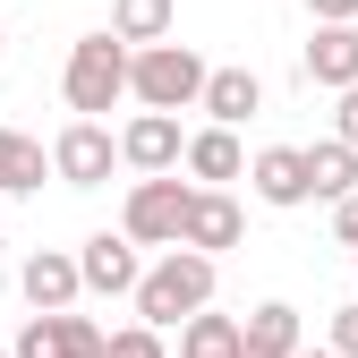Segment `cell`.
I'll list each match as a JSON object with an SVG mask.
<instances>
[{
  "mask_svg": "<svg viewBox=\"0 0 358 358\" xmlns=\"http://www.w3.org/2000/svg\"><path fill=\"white\" fill-rule=\"evenodd\" d=\"M9 350H17V358H94V350H103V324L77 316V307H34L26 333H17Z\"/></svg>",
  "mask_w": 358,
  "mask_h": 358,
  "instance_id": "cell-6",
  "label": "cell"
},
{
  "mask_svg": "<svg viewBox=\"0 0 358 358\" xmlns=\"http://www.w3.org/2000/svg\"><path fill=\"white\" fill-rule=\"evenodd\" d=\"M307 179H316V196H350V188H358V145H350V137L307 145Z\"/></svg>",
  "mask_w": 358,
  "mask_h": 358,
  "instance_id": "cell-19",
  "label": "cell"
},
{
  "mask_svg": "<svg viewBox=\"0 0 358 358\" xmlns=\"http://www.w3.org/2000/svg\"><path fill=\"white\" fill-rule=\"evenodd\" d=\"M307 341H299V307L290 299H264L256 316L239 324V358H299Z\"/></svg>",
  "mask_w": 358,
  "mask_h": 358,
  "instance_id": "cell-13",
  "label": "cell"
},
{
  "mask_svg": "<svg viewBox=\"0 0 358 358\" xmlns=\"http://www.w3.org/2000/svg\"><path fill=\"white\" fill-rule=\"evenodd\" d=\"M179 358H239V316H213V307H196V316L179 324Z\"/></svg>",
  "mask_w": 358,
  "mask_h": 358,
  "instance_id": "cell-18",
  "label": "cell"
},
{
  "mask_svg": "<svg viewBox=\"0 0 358 358\" xmlns=\"http://www.w3.org/2000/svg\"><path fill=\"white\" fill-rule=\"evenodd\" d=\"M128 69H137V43L120 34H77L69 43V69H60V94L77 120H103L120 94H128Z\"/></svg>",
  "mask_w": 358,
  "mask_h": 358,
  "instance_id": "cell-2",
  "label": "cell"
},
{
  "mask_svg": "<svg viewBox=\"0 0 358 358\" xmlns=\"http://www.w3.org/2000/svg\"><path fill=\"white\" fill-rule=\"evenodd\" d=\"M333 137L358 145V85H341V111H333Z\"/></svg>",
  "mask_w": 358,
  "mask_h": 358,
  "instance_id": "cell-24",
  "label": "cell"
},
{
  "mask_svg": "<svg viewBox=\"0 0 358 358\" xmlns=\"http://www.w3.org/2000/svg\"><path fill=\"white\" fill-rule=\"evenodd\" d=\"M179 26V0H111V34L120 43H162Z\"/></svg>",
  "mask_w": 358,
  "mask_h": 358,
  "instance_id": "cell-17",
  "label": "cell"
},
{
  "mask_svg": "<svg viewBox=\"0 0 358 358\" xmlns=\"http://www.w3.org/2000/svg\"><path fill=\"white\" fill-rule=\"evenodd\" d=\"M333 350H341V358H358V299H350V307H333Z\"/></svg>",
  "mask_w": 358,
  "mask_h": 358,
  "instance_id": "cell-22",
  "label": "cell"
},
{
  "mask_svg": "<svg viewBox=\"0 0 358 358\" xmlns=\"http://www.w3.org/2000/svg\"><path fill=\"white\" fill-rule=\"evenodd\" d=\"M94 358H162V324H145V316H137V324H120V333H103Z\"/></svg>",
  "mask_w": 358,
  "mask_h": 358,
  "instance_id": "cell-20",
  "label": "cell"
},
{
  "mask_svg": "<svg viewBox=\"0 0 358 358\" xmlns=\"http://www.w3.org/2000/svg\"><path fill=\"white\" fill-rule=\"evenodd\" d=\"M239 231H248L239 196H231V188H196V205H188V248L222 256V248H239Z\"/></svg>",
  "mask_w": 358,
  "mask_h": 358,
  "instance_id": "cell-12",
  "label": "cell"
},
{
  "mask_svg": "<svg viewBox=\"0 0 358 358\" xmlns=\"http://www.w3.org/2000/svg\"><path fill=\"white\" fill-rule=\"evenodd\" d=\"M307 85H324V94H341V85H358V17L350 26H316V43L299 52Z\"/></svg>",
  "mask_w": 358,
  "mask_h": 358,
  "instance_id": "cell-11",
  "label": "cell"
},
{
  "mask_svg": "<svg viewBox=\"0 0 358 358\" xmlns=\"http://www.w3.org/2000/svg\"><path fill=\"white\" fill-rule=\"evenodd\" d=\"M77 264H85V290H94V299H137V282H145L128 231H94V239L77 248Z\"/></svg>",
  "mask_w": 358,
  "mask_h": 358,
  "instance_id": "cell-7",
  "label": "cell"
},
{
  "mask_svg": "<svg viewBox=\"0 0 358 358\" xmlns=\"http://www.w3.org/2000/svg\"><path fill=\"white\" fill-rule=\"evenodd\" d=\"M111 162H128V154H120V137L103 120H69L52 137V179H69V188H103Z\"/></svg>",
  "mask_w": 358,
  "mask_h": 358,
  "instance_id": "cell-5",
  "label": "cell"
},
{
  "mask_svg": "<svg viewBox=\"0 0 358 358\" xmlns=\"http://www.w3.org/2000/svg\"><path fill=\"white\" fill-rule=\"evenodd\" d=\"M333 239H341V248H358V188H350V196H333Z\"/></svg>",
  "mask_w": 358,
  "mask_h": 358,
  "instance_id": "cell-21",
  "label": "cell"
},
{
  "mask_svg": "<svg viewBox=\"0 0 358 358\" xmlns=\"http://www.w3.org/2000/svg\"><path fill=\"white\" fill-rule=\"evenodd\" d=\"M307 17H316V26H350V17H358V0H307Z\"/></svg>",
  "mask_w": 358,
  "mask_h": 358,
  "instance_id": "cell-23",
  "label": "cell"
},
{
  "mask_svg": "<svg viewBox=\"0 0 358 358\" xmlns=\"http://www.w3.org/2000/svg\"><path fill=\"white\" fill-rule=\"evenodd\" d=\"M196 307H213V256L179 239V248H162V264H145V282H137V316L171 333V324H188Z\"/></svg>",
  "mask_w": 358,
  "mask_h": 358,
  "instance_id": "cell-1",
  "label": "cell"
},
{
  "mask_svg": "<svg viewBox=\"0 0 358 358\" xmlns=\"http://www.w3.org/2000/svg\"><path fill=\"white\" fill-rule=\"evenodd\" d=\"M120 154H128V171H179V162H188L179 111H137V120L120 128Z\"/></svg>",
  "mask_w": 358,
  "mask_h": 358,
  "instance_id": "cell-8",
  "label": "cell"
},
{
  "mask_svg": "<svg viewBox=\"0 0 358 358\" xmlns=\"http://www.w3.org/2000/svg\"><path fill=\"white\" fill-rule=\"evenodd\" d=\"M205 120H222V128H239V120H256L264 111V77L256 69H213L205 77V103H196Z\"/></svg>",
  "mask_w": 358,
  "mask_h": 358,
  "instance_id": "cell-14",
  "label": "cell"
},
{
  "mask_svg": "<svg viewBox=\"0 0 358 358\" xmlns=\"http://www.w3.org/2000/svg\"><path fill=\"white\" fill-rule=\"evenodd\" d=\"M188 179H205V188H222V179H248V154H239V128H196L188 137Z\"/></svg>",
  "mask_w": 358,
  "mask_h": 358,
  "instance_id": "cell-15",
  "label": "cell"
},
{
  "mask_svg": "<svg viewBox=\"0 0 358 358\" xmlns=\"http://www.w3.org/2000/svg\"><path fill=\"white\" fill-rule=\"evenodd\" d=\"M17 290H26V307H77L85 299V264L69 248H34L17 264Z\"/></svg>",
  "mask_w": 358,
  "mask_h": 358,
  "instance_id": "cell-9",
  "label": "cell"
},
{
  "mask_svg": "<svg viewBox=\"0 0 358 358\" xmlns=\"http://www.w3.org/2000/svg\"><path fill=\"white\" fill-rule=\"evenodd\" d=\"M43 171H52V154H43L34 137H17V128H0V188H9V196H34Z\"/></svg>",
  "mask_w": 358,
  "mask_h": 358,
  "instance_id": "cell-16",
  "label": "cell"
},
{
  "mask_svg": "<svg viewBox=\"0 0 358 358\" xmlns=\"http://www.w3.org/2000/svg\"><path fill=\"white\" fill-rule=\"evenodd\" d=\"M248 188L264 196V205H307V196H316V179H307V145H264L256 162H248Z\"/></svg>",
  "mask_w": 358,
  "mask_h": 358,
  "instance_id": "cell-10",
  "label": "cell"
},
{
  "mask_svg": "<svg viewBox=\"0 0 358 358\" xmlns=\"http://www.w3.org/2000/svg\"><path fill=\"white\" fill-rule=\"evenodd\" d=\"M205 77H213V69L188 52V43H171V34H162V43H137L128 94H137L145 111H196V103H205Z\"/></svg>",
  "mask_w": 358,
  "mask_h": 358,
  "instance_id": "cell-3",
  "label": "cell"
},
{
  "mask_svg": "<svg viewBox=\"0 0 358 358\" xmlns=\"http://www.w3.org/2000/svg\"><path fill=\"white\" fill-rule=\"evenodd\" d=\"M188 205H196V188L179 171H145L137 188H128V205H120V231L137 248H179L188 239Z\"/></svg>",
  "mask_w": 358,
  "mask_h": 358,
  "instance_id": "cell-4",
  "label": "cell"
},
{
  "mask_svg": "<svg viewBox=\"0 0 358 358\" xmlns=\"http://www.w3.org/2000/svg\"><path fill=\"white\" fill-rule=\"evenodd\" d=\"M350 256H358V248H350Z\"/></svg>",
  "mask_w": 358,
  "mask_h": 358,
  "instance_id": "cell-27",
  "label": "cell"
},
{
  "mask_svg": "<svg viewBox=\"0 0 358 358\" xmlns=\"http://www.w3.org/2000/svg\"><path fill=\"white\" fill-rule=\"evenodd\" d=\"M299 358H341V350H333V341H324V350H299Z\"/></svg>",
  "mask_w": 358,
  "mask_h": 358,
  "instance_id": "cell-25",
  "label": "cell"
},
{
  "mask_svg": "<svg viewBox=\"0 0 358 358\" xmlns=\"http://www.w3.org/2000/svg\"><path fill=\"white\" fill-rule=\"evenodd\" d=\"M0 358H17V350H0Z\"/></svg>",
  "mask_w": 358,
  "mask_h": 358,
  "instance_id": "cell-26",
  "label": "cell"
}]
</instances>
